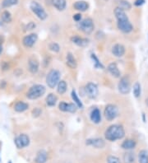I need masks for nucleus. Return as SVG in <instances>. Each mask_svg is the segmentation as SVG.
<instances>
[{
	"label": "nucleus",
	"instance_id": "f257e3e1",
	"mask_svg": "<svg viewBox=\"0 0 148 163\" xmlns=\"http://www.w3.org/2000/svg\"><path fill=\"white\" fill-rule=\"evenodd\" d=\"M125 136V131L122 125L112 124L105 130V138L109 142H114L118 139H122Z\"/></svg>",
	"mask_w": 148,
	"mask_h": 163
},
{
	"label": "nucleus",
	"instance_id": "f03ea898",
	"mask_svg": "<svg viewBox=\"0 0 148 163\" xmlns=\"http://www.w3.org/2000/svg\"><path fill=\"white\" fill-rule=\"evenodd\" d=\"M45 92L46 88L44 86L41 84H35L28 89L26 92V97L30 100H36L39 97H43Z\"/></svg>",
	"mask_w": 148,
	"mask_h": 163
},
{
	"label": "nucleus",
	"instance_id": "7ed1b4c3",
	"mask_svg": "<svg viewBox=\"0 0 148 163\" xmlns=\"http://www.w3.org/2000/svg\"><path fill=\"white\" fill-rule=\"evenodd\" d=\"M60 78H61V73L57 69H51L46 76L45 82L47 86L50 89L55 88L60 81Z\"/></svg>",
	"mask_w": 148,
	"mask_h": 163
},
{
	"label": "nucleus",
	"instance_id": "20e7f679",
	"mask_svg": "<svg viewBox=\"0 0 148 163\" xmlns=\"http://www.w3.org/2000/svg\"><path fill=\"white\" fill-rule=\"evenodd\" d=\"M78 28L86 35H90L95 29L94 22L92 18H84L81 22H78Z\"/></svg>",
	"mask_w": 148,
	"mask_h": 163
},
{
	"label": "nucleus",
	"instance_id": "39448f33",
	"mask_svg": "<svg viewBox=\"0 0 148 163\" xmlns=\"http://www.w3.org/2000/svg\"><path fill=\"white\" fill-rule=\"evenodd\" d=\"M30 8L33 12V13H35V16L39 18V20L44 21V20H45L46 18H48L47 13L45 12L44 8L39 4V3L35 2V1L31 2V5H30Z\"/></svg>",
	"mask_w": 148,
	"mask_h": 163
},
{
	"label": "nucleus",
	"instance_id": "423d86ee",
	"mask_svg": "<svg viewBox=\"0 0 148 163\" xmlns=\"http://www.w3.org/2000/svg\"><path fill=\"white\" fill-rule=\"evenodd\" d=\"M104 115L105 119L108 121H113V119H116V117L118 115V108L117 106L113 104H108L105 106L104 110Z\"/></svg>",
	"mask_w": 148,
	"mask_h": 163
},
{
	"label": "nucleus",
	"instance_id": "0eeeda50",
	"mask_svg": "<svg viewBox=\"0 0 148 163\" xmlns=\"http://www.w3.org/2000/svg\"><path fill=\"white\" fill-rule=\"evenodd\" d=\"M118 92L123 95H127L131 91V83L130 79L128 76H124L120 78V81L118 84Z\"/></svg>",
	"mask_w": 148,
	"mask_h": 163
},
{
	"label": "nucleus",
	"instance_id": "6e6552de",
	"mask_svg": "<svg viewBox=\"0 0 148 163\" xmlns=\"http://www.w3.org/2000/svg\"><path fill=\"white\" fill-rule=\"evenodd\" d=\"M85 92L90 99H96L99 94V89L96 83H88L85 86Z\"/></svg>",
	"mask_w": 148,
	"mask_h": 163
},
{
	"label": "nucleus",
	"instance_id": "1a4fd4ad",
	"mask_svg": "<svg viewBox=\"0 0 148 163\" xmlns=\"http://www.w3.org/2000/svg\"><path fill=\"white\" fill-rule=\"evenodd\" d=\"M14 143L18 149H22L30 144V138L25 133H22L14 139Z\"/></svg>",
	"mask_w": 148,
	"mask_h": 163
},
{
	"label": "nucleus",
	"instance_id": "9d476101",
	"mask_svg": "<svg viewBox=\"0 0 148 163\" xmlns=\"http://www.w3.org/2000/svg\"><path fill=\"white\" fill-rule=\"evenodd\" d=\"M38 40V35L35 33H31L29 35H26L22 39V44L26 48H31L34 46Z\"/></svg>",
	"mask_w": 148,
	"mask_h": 163
},
{
	"label": "nucleus",
	"instance_id": "9b49d317",
	"mask_svg": "<svg viewBox=\"0 0 148 163\" xmlns=\"http://www.w3.org/2000/svg\"><path fill=\"white\" fill-rule=\"evenodd\" d=\"M58 109L63 112L75 113L78 108L74 103H67V102H61L58 104Z\"/></svg>",
	"mask_w": 148,
	"mask_h": 163
},
{
	"label": "nucleus",
	"instance_id": "f8f14e48",
	"mask_svg": "<svg viewBox=\"0 0 148 163\" xmlns=\"http://www.w3.org/2000/svg\"><path fill=\"white\" fill-rule=\"evenodd\" d=\"M118 29L121 31L123 33H130L131 31L133 30V27L132 23L129 22V20H125V21H118L117 22Z\"/></svg>",
	"mask_w": 148,
	"mask_h": 163
},
{
	"label": "nucleus",
	"instance_id": "ddd939ff",
	"mask_svg": "<svg viewBox=\"0 0 148 163\" xmlns=\"http://www.w3.org/2000/svg\"><path fill=\"white\" fill-rule=\"evenodd\" d=\"M86 144L87 146H92L96 148H103L105 146V142L101 138H89L87 139Z\"/></svg>",
	"mask_w": 148,
	"mask_h": 163
},
{
	"label": "nucleus",
	"instance_id": "4468645a",
	"mask_svg": "<svg viewBox=\"0 0 148 163\" xmlns=\"http://www.w3.org/2000/svg\"><path fill=\"white\" fill-rule=\"evenodd\" d=\"M125 51H126L125 47L122 44H119V43L113 44L112 46V49H111L112 54L117 58L123 57L125 54Z\"/></svg>",
	"mask_w": 148,
	"mask_h": 163
},
{
	"label": "nucleus",
	"instance_id": "2eb2a0df",
	"mask_svg": "<svg viewBox=\"0 0 148 163\" xmlns=\"http://www.w3.org/2000/svg\"><path fill=\"white\" fill-rule=\"evenodd\" d=\"M71 41L75 44L76 45H78L79 47H86L87 44H89V40L87 39V38H83V37H81L78 35H73L71 37Z\"/></svg>",
	"mask_w": 148,
	"mask_h": 163
},
{
	"label": "nucleus",
	"instance_id": "dca6fc26",
	"mask_svg": "<svg viewBox=\"0 0 148 163\" xmlns=\"http://www.w3.org/2000/svg\"><path fill=\"white\" fill-rule=\"evenodd\" d=\"M107 69L109 71V73L111 74V76H113V78H118L121 76V72L118 69L117 64L116 63H110Z\"/></svg>",
	"mask_w": 148,
	"mask_h": 163
},
{
	"label": "nucleus",
	"instance_id": "f3484780",
	"mask_svg": "<svg viewBox=\"0 0 148 163\" xmlns=\"http://www.w3.org/2000/svg\"><path fill=\"white\" fill-rule=\"evenodd\" d=\"M66 64L71 69H75L78 67V63L72 53H68L66 56Z\"/></svg>",
	"mask_w": 148,
	"mask_h": 163
},
{
	"label": "nucleus",
	"instance_id": "a211bd4d",
	"mask_svg": "<svg viewBox=\"0 0 148 163\" xmlns=\"http://www.w3.org/2000/svg\"><path fill=\"white\" fill-rule=\"evenodd\" d=\"M39 64L35 59H31L28 61V69L32 74H35L39 71Z\"/></svg>",
	"mask_w": 148,
	"mask_h": 163
},
{
	"label": "nucleus",
	"instance_id": "6ab92c4d",
	"mask_svg": "<svg viewBox=\"0 0 148 163\" xmlns=\"http://www.w3.org/2000/svg\"><path fill=\"white\" fill-rule=\"evenodd\" d=\"M113 13H114V16H115V18H116V19H117V22H118V21H125V20H128V16H127L125 11L123 10L122 8H118V7H117L116 8L114 9Z\"/></svg>",
	"mask_w": 148,
	"mask_h": 163
},
{
	"label": "nucleus",
	"instance_id": "aec40b11",
	"mask_svg": "<svg viewBox=\"0 0 148 163\" xmlns=\"http://www.w3.org/2000/svg\"><path fill=\"white\" fill-rule=\"evenodd\" d=\"M73 8L75 10L79 11V12H86L89 8V4L86 1L80 0V1H77L76 3H74Z\"/></svg>",
	"mask_w": 148,
	"mask_h": 163
},
{
	"label": "nucleus",
	"instance_id": "412c9836",
	"mask_svg": "<svg viewBox=\"0 0 148 163\" xmlns=\"http://www.w3.org/2000/svg\"><path fill=\"white\" fill-rule=\"evenodd\" d=\"M47 158H48L47 152L44 150H39L36 154L35 162V163H45L47 161Z\"/></svg>",
	"mask_w": 148,
	"mask_h": 163
},
{
	"label": "nucleus",
	"instance_id": "4be33fe9",
	"mask_svg": "<svg viewBox=\"0 0 148 163\" xmlns=\"http://www.w3.org/2000/svg\"><path fill=\"white\" fill-rule=\"evenodd\" d=\"M91 120L94 123H100L101 122V112L98 108L92 110L91 113Z\"/></svg>",
	"mask_w": 148,
	"mask_h": 163
},
{
	"label": "nucleus",
	"instance_id": "5701e85b",
	"mask_svg": "<svg viewBox=\"0 0 148 163\" xmlns=\"http://www.w3.org/2000/svg\"><path fill=\"white\" fill-rule=\"evenodd\" d=\"M28 108H29V105L24 102H18L14 105V110L18 113L24 112L26 110H28Z\"/></svg>",
	"mask_w": 148,
	"mask_h": 163
},
{
	"label": "nucleus",
	"instance_id": "b1692460",
	"mask_svg": "<svg viewBox=\"0 0 148 163\" xmlns=\"http://www.w3.org/2000/svg\"><path fill=\"white\" fill-rule=\"evenodd\" d=\"M45 102H46L47 106L49 107H53L56 105L57 102H58V97L54 93H49L45 98Z\"/></svg>",
	"mask_w": 148,
	"mask_h": 163
},
{
	"label": "nucleus",
	"instance_id": "393cba45",
	"mask_svg": "<svg viewBox=\"0 0 148 163\" xmlns=\"http://www.w3.org/2000/svg\"><path fill=\"white\" fill-rule=\"evenodd\" d=\"M136 145H137V143H136L135 140H133V139H126V140L123 142L121 147H122L123 149L132 150L135 148Z\"/></svg>",
	"mask_w": 148,
	"mask_h": 163
},
{
	"label": "nucleus",
	"instance_id": "a878e982",
	"mask_svg": "<svg viewBox=\"0 0 148 163\" xmlns=\"http://www.w3.org/2000/svg\"><path fill=\"white\" fill-rule=\"evenodd\" d=\"M53 6L58 11H63L66 8L67 2L66 0H51Z\"/></svg>",
	"mask_w": 148,
	"mask_h": 163
},
{
	"label": "nucleus",
	"instance_id": "bb28decb",
	"mask_svg": "<svg viewBox=\"0 0 148 163\" xmlns=\"http://www.w3.org/2000/svg\"><path fill=\"white\" fill-rule=\"evenodd\" d=\"M68 90V84L64 80H60L57 85V92L59 95H63Z\"/></svg>",
	"mask_w": 148,
	"mask_h": 163
},
{
	"label": "nucleus",
	"instance_id": "cd10ccee",
	"mask_svg": "<svg viewBox=\"0 0 148 163\" xmlns=\"http://www.w3.org/2000/svg\"><path fill=\"white\" fill-rule=\"evenodd\" d=\"M71 96H72V99H73V103L76 105V106H78V108H80V109H82L83 108V104L82 101L80 100V98L78 97V94L76 92V91L75 90H73L72 91V93H71Z\"/></svg>",
	"mask_w": 148,
	"mask_h": 163
},
{
	"label": "nucleus",
	"instance_id": "c85d7f7f",
	"mask_svg": "<svg viewBox=\"0 0 148 163\" xmlns=\"http://www.w3.org/2000/svg\"><path fill=\"white\" fill-rule=\"evenodd\" d=\"M138 162L148 163V151L141 150L138 153Z\"/></svg>",
	"mask_w": 148,
	"mask_h": 163
},
{
	"label": "nucleus",
	"instance_id": "c756f323",
	"mask_svg": "<svg viewBox=\"0 0 148 163\" xmlns=\"http://www.w3.org/2000/svg\"><path fill=\"white\" fill-rule=\"evenodd\" d=\"M118 7L122 8L124 11H129L132 8L131 4L127 0H118Z\"/></svg>",
	"mask_w": 148,
	"mask_h": 163
},
{
	"label": "nucleus",
	"instance_id": "7c9ffc66",
	"mask_svg": "<svg viewBox=\"0 0 148 163\" xmlns=\"http://www.w3.org/2000/svg\"><path fill=\"white\" fill-rule=\"evenodd\" d=\"M91 57H92V59L93 60V63H94V67L96 68H100V69L104 68V65L102 64V63L100 61V59H98V57L96 56L95 54H92Z\"/></svg>",
	"mask_w": 148,
	"mask_h": 163
},
{
	"label": "nucleus",
	"instance_id": "2f4dec72",
	"mask_svg": "<svg viewBox=\"0 0 148 163\" xmlns=\"http://www.w3.org/2000/svg\"><path fill=\"white\" fill-rule=\"evenodd\" d=\"M1 19L2 21L5 23H10L12 22V16H11V13H9L8 11L5 10L4 11L2 14H1Z\"/></svg>",
	"mask_w": 148,
	"mask_h": 163
},
{
	"label": "nucleus",
	"instance_id": "473e14b6",
	"mask_svg": "<svg viewBox=\"0 0 148 163\" xmlns=\"http://www.w3.org/2000/svg\"><path fill=\"white\" fill-rule=\"evenodd\" d=\"M123 161L124 163H134L135 162V157L132 152H126L123 156Z\"/></svg>",
	"mask_w": 148,
	"mask_h": 163
},
{
	"label": "nucleus",
	"instance_id": "72a5a7b5",
	"mask_svg": "<svg viewBox=\"0 0 148 163\" xmlns=\"http://www.w3.org/2000/svg\"><path fill=\"white\" fill-rule=\"evenodd\" d=\"M142 92V88H141V84L138 82H136L133 85V95L136 98H139Z\"/></svg>",
	"mask_w": 148,
	"mask_h": 163
},
{
	"label": "nucleus",
	"instance_id": "f704fd0d",
	"mask_svg": "<svg viewBox=\"0 0 148 163\" xmlns=\"http://www.w3.org/2000/svg\"><path fill=\"white\" fill-rule=\"evenodd\" d=\"M49 50H51L54 53H58L60 50V46L56 42H51L49 44Z\"/></svg>",
	"mask_w": 148,
	"mask_h": 163
},
{
	"label": "nucleus",
	"instance_id": "c9c22d12",
	"mask_svg": "<svg viewBox=\"0 0 148 163\" xmlns=\"http://www.w3.org/2000/svg\"><path fill=\"white\" fill-rule=\"evenodd\" d=\"M18 0H4L3 1V7L4 8H9V7H12L13 5L18 4Z\"/></svg>",
	"mask_w": 148,
	"mask_h": 163
},
{
	"label": "nucleus",
	"instance_id": "e433bc0d",
	"mask_svg": "<svg viewBox=\"0 0 148 163\" xmlns=\"http://www.w3.org/2000/svg\"><path fill=\"white\" fill-rule=\"evenodd\" d=\"M107 163H121L120 160L115 156H109L107 159Z\"/></svg>",
	"mask_w": 148,
	"mask_h": 163
},
{
	"label": "nucleus",
	"instance_id": "4c0bfd02",
	"mask_svg": "<svg viewBox=\"0 0 148 163\" xmlns=\"http://www.w3.org/2000/svg\"><path fill=\"white\" fill-rule=\"evenodd\" d=\"M41 113H42V110H40L39 108H38V107H36V108H35L34 110H32V115H33V117H35V118L39 117V115H41Z\"/></svg>",
	"mask_w": 148,
	"mask_h": 163
},
{
	"label": "nucleus",
	"instance_id": "58836bf2",
	"mask_svg": "<svg viewBox=\"0 0 148 163\" xmlns=\"http://www.w3.org/2000/svg\"><path fill=\"white\" fill-rule=\"evenodd\" d=\"M35 27H36V25H35V22H29V23L26 25V31H32V30H34V29H35Z\"/></svg>",
	"mask_w": 148,
	"mask_h": 163
},
{
	"label": "nucleus",
	"instance_id": "ea45409f",
	"mask_svg": "<svg viewBox=\"0 0 148 163\" xmlns=\"http://www.w3.org/2000/svg\"><path fill=\"white\" fill-rule=\"evenodd\" d=\"M73 18V20L75 21V22H81V21H82V14L81 13L74 14Z\"/></svg>",
	"mask_w": 148,
	"mask_h": 163
},
{
	"label": "nucleus",
	"instance_id": "a19ab883",
	"mask_svg": "<svg viewBox=\"0 0 148 163\" xmlns=\"http://www.w3.org/2000/svg\"><path fill=\"white\" fill-rule=\"evenodd\" d=\"M145 4V0H136L134 2V5L137 7H140V6H142Z\"/></svg>",
	"mask_w": 148,
	"mask_h": 163
},
{
	"label": "nucleus",
	"instance_id": "79ce46f5",
	"mask_svg": "<svg viewBox=\"0 0 148 163\" xmlns=\"http://www.w3.org/2000/svg\"><path fill=\"white\" fill-rule=\"evenodd\" d=\"M1 68H3V70H7V69H8L9 68L8 64L6 63V62H4L3 64H1Z\"/></svg>",
	"mask_w": 148,
	"mask_h": 163
},
{
	"label": "nucleus",
	"instance_id": "37998d69",
	"mask_svg": "<svg viewBox=\"0 0 148 163\" xmlns=\"http://www.w3.org/2000/svg\"><path fill=\"white\" fill-rule=\"evenodd\" d=\"M2 52H3V46H2V44H0V54Z\"/></svg>",
	"mask_w": 148,
	"mask_h": 163
},
{
	"label": "nucleus",
	"instance_id": "c03bdc74",
	"mask_svg": "<svg viewBox=\"0 0 148 163\" xmlns=\"http://www.w3.org/2000/svg\"><path fill=\"white\" fill-rule=\"evenodd\" d=\"M142 116H143V122H146V119H145V114H142Z\"/></svg>",
	"mask_w": 148,
	"mask_h": 163
},
{
	"label": "nucleus",
	"instance_id": "a18cd8bd",
	"mask_svg": "<svg viewBox=\"0 0 148 163\" xmlns=\"http://www.w3.org/2000/svg\"><path fill=\"white\" fill-rule=\"evenodd\" d=\"M146 104H147V106H148V97L146 99Z\"/></svg>",
	"mask_w": 148,
	"mask_h": 163
}]
</instances>
